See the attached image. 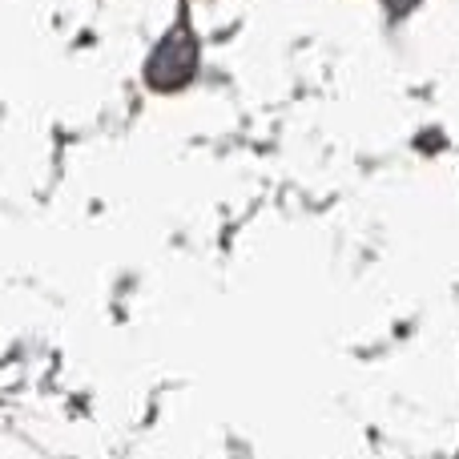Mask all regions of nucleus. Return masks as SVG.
I'll use <instances>...</instances> for the list:
<instances>
[{
    "label": "nucleus",
    "instance_id": "1",
    "mask_svg": "<svg viewBox=\"0 0 459 459\" xmlns=\"http://www.w3.org/2000/svg\"><path fill=\"white\" fill-rule=\"evenodd\" d=\"M194 61H198L194 37L186 29H178L174 37L161 40V48L153 53V61H150V69H145V73H150V81L158 89H174V85H182V81H190Z\"/></svg>",
    "mask_w": 459,
    "mask_h": 459
},
{
    "label": "nucleus",
    "instance_id": "2",
    "mask_svg": "<svg viewBox=\"0 0 459 459\" xmlns=\"http://www.w3.org/2000/svg\"><path fill=\"white\" fill-rule=\"evenodd\" d=\"M407 4H411V0H407Z\"/></svg>",
    "mask_w": 459,
    "mask_h": 459
}]
</instances>
